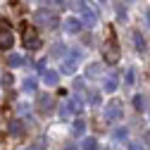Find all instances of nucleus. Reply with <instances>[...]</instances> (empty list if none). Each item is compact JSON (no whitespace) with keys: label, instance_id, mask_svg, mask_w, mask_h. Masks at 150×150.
I'll list each match as a JSON object with an SVG mask.
<instances>
[{"label":"nucleus","instance_id":"obj_1","mask_svg":"<svg viewBox=\"0 0 150 150\" xmlns=\"http://www.w3.org/2000/svg\"><path fill=\"white\" fill-rule=\"evenodd\" d=\"M103 60L107 64H117L119 62V43L115 38V33H110L107 41H105V45H103Z\"/></svg>","mask_w":150,"mask_h":150},{"label":"nucleus","instance_id":"obj_2","mask_svg":"<svg viewBox=\"0 0 150 150\" xmlns=\"http://www.w3.org/2000/svg\"><path fill=\"white\" fill-rule=\"evenodd\" d=\"M79 7H81V17H83L81 26L93 29V26L98 24V10H96V5H93V3H88V0H83V3H79Z\"/></svg>","mask_w":150,"mask_h":150},{"label":"nucleus","instance_id":"obj_3","mask_svg":"<svg viewBox=\"0 0 150 150\" xmlns=\"http://www.w3.org/2000/svg\"><path fill=\"white\" fill-rule=\"evenodd\" d=\"M22 31H24V48H29V50H38L43 43H41V36H38V31H36L33 26H29L26 22L22 24Z\"/></svg>","mask_w":150,"mask_h":150},{"label":"nucleus","instance_id":"obj_4","mask_svg":"<svg viewBox=\"0 0 150 150\" xmlns=\"http://www.w3.org/2000/svg\"><path fill=\"white\" fill-rule=\"evenodd\" d=\"M36 22L45 24L48 29H57L60 26V19H57V14H55L52 10H38L36 12Z\"/></svg>","mask_w":150,"mask_h":150},{"label":"nucleus","instance_id":"obj_5","mask_svg":"<svg viewBox=\"0 0 150 150\" xmlns=\"http://www.w3.org/2000/svg\"><path fill=\"white\" fill-rule=\"evenodd\" d=\"M81 110H83L81 100H79V98H71V100H67V103L60 107V117H62V119H69L71 115H79Z\"/></svg>","mask_w":150,"mask_h":150},{"label":"nucleus","instance_id":"obj_6","mask_svg":"<svg viewBox=\"0 0 150 150\" xmlns=\"http://www.w3.org/2000/svg\"><path fill=\"white\" fill-rule=\"evenodd\" d=\"M105 119H107L110 124H115V122L122 119V103H119V100L107 103V107H105Z\"/></svg>","mask_w":150,"mask_h":150},{"label":"nucleus","instance_id":"obj_7","mask_svg":"<svg viewBox=\"0 0 150 150\" xmlns=\"http://www.w3.org/2000/svg\"><path fill=\"white\" fill-rule=\"evenodd\" d=\"M14 45V33H12V29H10V24H0V48L3 50H7V48H12Z\"/></svg>","mask_w":150,"mask_h":150},{"label":"nucleus","instance_id":"obj_8","mask_svg":"<svg viewBox=\"0 0 150 150\" xmlns=\"http://www.w3.org/2000/svg\"><path fill=\"white\" fill-rule=\"evenodd\" d=\"M79 57H81V52H71V57L62 62L60 71H62V74H74V71H76V60H79Z\"/></svg>","mask_w":150,"mask_h":150},{"label":"nucleus","instance_id":"obj_9","mask_svg":"<svg viewBox=\"0 0 150 150\" xmlns=\"http://www.w3.org/2000/svg\"><path fill=\"white\" fill-rule=\"evenodd\" d=\"M117 86H119L117 74H110V76H105V81H103V91H105V93H115Z\"/></svg>","mask_w":150,"mask_h":150},{"label":"nucleus","instance_id":"obj_10","mask_svg":"<svg viewBox=\"0 0 150 150\" xmlns=\"http://www.w3.org/2000/svg\"><path fill=\"white\" fill-rule=\"evenodd\" d=\"M83 26H81V22L79 19H74V17H69V19H64V31L67 33H79Z\"/></svg>","mask_w":150,"mask_h":150},{"label":"nucleus","instance_id":"obj_11","mask_svg":"<svg viewBox=\"0 0 150 150\" xmlns=\"http://www.w3.org/2000/svg\"><path fill=\"white\" fill-rule=\"evenodd\" d=\"M43 79H45V83H48V86H57L60 74H57V71H52V69H45V71H43Z\"/></svg>","mask_w":150,"mask_h":150},{"label":"nucleus","instance_id":"obj_12","mask_svg":"<svg viewBox=\"0 0 150 150\" xmlns=\"http://www.w3.org/2000/svg\"><path fill=\"white\" fill-rule=\"evenodd\" d=\"M7 131L12 136H22L24 134V124L19 122V119H14V122H10V126H7Z\"/></svg>","mask_w":150,"mask_h":150},{"label":"nucleus","instance_id":"obj_13","mask_svg":"<svg viewBox=\"0 0 150 150\" xmlns=\"http://www.w3.org/2000/svg\"><path fill=\"white\" fill-rule=\"evenodd\" d=\"M83 131H86V122H83V119H74L71 134H74V136H83Z\"/></svg>","mask_w":150,"mask_h":150},{"label":"nucleus","instance_id":"obj_14","mask_svg":"<svg viewBox=\"0 0 150 150\" xmlns=\"http://www.w3.org/2000/svg\"><path fill=\"white\" fill-rule=\"evenodd\" d=\"M38 107H41L43 112H50V110H52V98H50V96H41V98H38Z\"/></svg>","mask_w":150,"mask_h":150},{"label":"nucleus","instance_id":"obj_15","mask_svg":"<svg viewBox=\"0 0 150 150\" xmlns=\"http://www.w3.org/2000/svg\"><path fill=\"white\" fill-rule=\"evenodd\" d=\"M22 62H24L22 55H17V52H10V55H7V64H10V67H19Z\"/></svg>","mask_w":150,"mask_h":150},{"label":"nucleus","instance_id":"obj_16","mask_svg":"<svg viewBox=\"0 0 150 150\" xmlns=\"http://www.w3.org/2000/svg\"><path fill=\"white\" fill-rule=\"evenodd\" d=\"M81 150H98V141H96V138H83Z\"/></svg>","mask_w":150,"mask_h":150},{"label":"nucleus","instance_id":"obj_17","mask_svg":"<svg viewBox=\"0 0 150 150\" xmlns=\"http://www.w3.org/2000/svg\"><path fill=\"white\" fill-rule=\"evenodd\" d=\"M134 43H136V50H141V52L145 50V38H143V36H141L138 31L134 33Z\"/></svg>","mask_w":150,"mask_h":150},{"label":"nucleus","instance_id":"obj_18","mask_svg":"<svg viewBox=\"0 0 150 150\" xmlns=\"http://www.w3.org/2000/svg\"><path fill=\"white\" fill-rule=\"evenodd\" d=\"M24 93H33L36 91V79H24Z\"/></svg>","mask_w":150,"mask_h":150},{"label":"nucleus","instance_id":"obj_19","mask_svg":"<svg viewBox=\"0 0 150 150\" xmlns=\"http://www.w3.org/2000/svg\"><path fill=\"white\" fill-rule=\"evenodd\" d=\"M100 74H103V67L100 64H91L88 67V76H100Z\"/></svg>","mask_w":150,"mask_h":150},{"label":"nucleus","instance_id":"obj_20","mask_svg":"<svg viewBox=\"0 0 150 150\" xmlns=\"http://www.w3.org/2000/svg\"><path fill=\"white\" fill-rule=\"evenodd\" d=\"M134 107H136L138 112H143V110H145V105H143V98H141V96H136V98H134Z\"/></svg>","mask_w":150,"mask_h":150},{"label":"nucleus","instance_id":"obj_21","mask_svg":"<svg viewBox=\"0 0 150 150\" xmlns=\"http://www.w3.org/2000/svg\"><path fill=\"white\" fill-rule=\"evenodd\" d=\"M134 76H136L134 69H129V71H126V79H124V81H126V86H134Z\"/></svg>","mask_w":150,"mask_h":150},{"label":"nucleus","instance_id":"obj_22","mask_svg":"<svg viewBox=\"0 0 150 150\" xmlns=\"http://www.w3.org/2000/svg\"><path fill=\"white\" fill-rule=\"evenodd\" d=\"M126 134H129L126 129H117V131H115V138H117V141H119V138H126Z\"/></svg>","mask_w":150,"mask_h":150},{"label":"nucleus","instance_id":"obj_23","mask_svg":"<svg viewBox=\"0 0 150 150\" xmlns=\"http://www.w3.org/2000/svg\"><path fill=\"white\" fill-rule=\"evenodd\" d=\"M3 83H5V86H12V83H14V79H12V74H5V76H3Z\"/></svg>","mask_w":150,"mask_h":150},{"label":"nucleus","instance_id":"obj_24","mask_svg":"<svg viewBox=\"0 0 150 150\" xmlns=\"http://www.w3.org/2000/svg\"><path fill=\"white\" fill-rule=\"evenodd\" d=\"M129 150H145V145H141V143H129Z\"/></svg>","mask_w":150,"mask_h":150},{"label":"nucleus","instance_id":"obj_25","mask_svg":"<svg viewBox=\"0 0 150 150\" xmlns=\"http://www.w3.org/2000/svg\"><path fill=\"white\" fill-rule=\"evenodd\" d=\"M148 22H150V10H148Z\"/></svg>","mask_w":150,"mask_h":150},{"label":"nucleus","instance_id":"obj_26","mask_svg":"<svg viewBox=\"0 0 150 150\" xmlns=\"http://www.w3.org/2000/svg\"><path fill=\"white\" fill-rule=\"evenodd\" d=\"M100 3H103V5H105V3H107V0H100Z\"/></svg>","mask_w":150,"mask_h":150},{"label":"nucleus","instance_id":"obj_27","mask_svg":"<svg viewBox=\"0 0 150 150\" xmlns=\"http://www.w3.org/2000/svg\"><path fill=\"white\" fill-rule=\"evenodd\" d=\"M67 150H76V148H67Z\"/></svg>","mask_w":150,"mask_h":150}]
</instances>
